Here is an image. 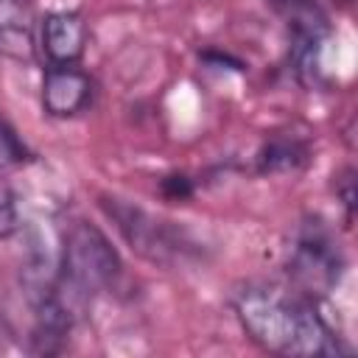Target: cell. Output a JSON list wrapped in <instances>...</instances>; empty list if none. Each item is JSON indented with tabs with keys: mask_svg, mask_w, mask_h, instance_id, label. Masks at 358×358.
Listing matches in <instances>:
<instances>
[{
	"mask_svg": "<svg viewBox=\"0 0 358 358\" xmlns=\"http://www.w3.org/2000/svg\"><path fill=\"white\" fill-rule=\"evenodd\" d=\"M34 0H0V31H34Z\"/></svg>",
	"mask_w": 358,
	"mask_h": 358,
	"instance_id": "8",
	"label": "cell"
},
{
	"mask_svg": "<svg viewBox=\"0 0 358 358\" xmlns=\"http://www.w3.org/2000/svg\"><path fill=\"white\" fill-rule=\"evenodd\" d=\"M344 266V252L324 221L308 218L296 227L288 249V277L296 291L310 299L330 294L341 282Z\"/></svg>",
	"mask_w": 358,
	"mask_h": 358,
	"instance_id": "3",
	"label": "cell"
},
{
	"mask_svg": "<svg viewBox=\"0 0 358 358\" xmlns=\"http://www.w3.org/2000/svg\"><path fill=\"white\" fill-rule=\"evenodd\" d=\"M28 159H31V151L25 148V143L20 140L14 126L0 115V171L25 165Z\"/></svg>",
	"mask_w": 358,
	"mask_h": 358,
	"instance_id": "9",
	"label": "cell"
},
{
	"mask_svg": "<svg viewBox=\"0 0 358 358\" xmlns=\"http://www.w3.org/2000/svg\"><path fill=\"white\" fill-rule=\"evenodd\" d=\"M101 207L140 257L151 263H173L190 252L187 235L173 227V221H162L117 196H101Z\"/></svg>",
	"mask_w": 358,
	"mask_h": 358,
	"instance_id": "4",
	"label": "cell"
},
{
	"mask_svg": "<svg viewBox=\"0 0 358 358\" xmlns=\"http://www.w3.org/2000/svg\"><path fill=\"white\" fill-rule=\"evenodd\" d=\"M232 310L243 333L266 352L288 358H330L350 352L316 310V299L296 288L249 282L232 294Z\"/></svg>",
	"mask_w": 358,
	"mask_h": 358,
	"instance_id": "1",
	"label": "cell"
},
{
	"mask_svg": "<svg viewBox=\"0 0 358 358\" xmlns=\"http://www.w3.org/2000/svg\"><path fill=\"white\" fill-rule=\"evenodd\" d=\"M87 42L90 31L78 11H50L39 25V48L48 64H78Z\"/></svg>",
	"mask_w": 358,
	"mask_h": 358,
	"instance_id": "6",
	"label": "cell"
},
{
	"mask_svg": "<svg viewBox=\"0 0 358 358\" xmlns=\"http://www.w3.org/2000/svg\"><path fill=\"white\" fill-rule=\"evenodd\" d=\"M123 274L120 255L109 238L90 221H73L62 241L56 266V294L73 310V316L92 302L98 291L112 288Z\"/></svg>",
	"mask_w": 358,
	"mask_h": 358,
	"instance_id": "2",
	"label": "cell"
},
{
	"mask_svg": "<svg viewBox=\"0 0 358 358\" xmlns=\"http://www.w3.org/2000/svg\"><path fill=\"white\" fill-rule=\"evenodd\" d=\"M190 193H193V185H190L187 176L173 173V176H165L162 179V196L168 201H185V199H190Z\"/></svg>",
	"mask_w": 358,
	"mask_h": 358,
	"instance_id": "11",
	"label": "cell"
},
{
	"mask_svg": "<svg viewBox=\"0 0 358 358\" xmlns=\"http://www.w3.org/2000/svg\"><path fill=\"white\" fill-rule=\"evenodd\" d=\"M17 229H20L17 193H14V187L0 176V241L17 235Z\"/></svg>",
	"mask_w": 358,
	"mask_h": 358,
	"instance_id": "10",
	"label": "cell"
},
{
	"mask_svg": "<svg viewBox=\"0 0 358 358\" xmlns=\"http://www.w3.org/2000/svg\"><path fill=\"white\" fill-rule=\"evenodd\" d=\"M310 162V145L294 134H277L257 151V173H296Z\"/></svg>",
	"mask_w": 358,
	"mask_h": 358,
	"instance_id": "7",
	"label": "cell"
},
{
	"mask_svg": "<svg viewBox=\"0 0 358 358\" xmlns=\"http://www.w3.org/2000/svg\"><path fill=\"white\" fill-rule=\"evenodd\" d=\"M95 84L78 64H48L42 78V109L50 117H73L92 103Z\"/></svg>",
	"mask_w": 358,
	"mask_h": 358,
	"instance_id": "5",
	"label": "cell"
},
{
	"mask_svg": "<svg viewBox=\"0 0 358 358\" xmlns=\"http://www.w3.org/2000/svg\"><path fill=\"white\" fill-rule=\"evenodd\" d=\"M355 173H352V168H347L336 182L341 185L338 187V199H341V204H344V210H347V221H352V210H355V179H352Z\"/></svg>",
	"mask_w": 358,
	"mask_h": 358,
	"instance_id": "12",
	"label": "cell"
}]
</instances>
